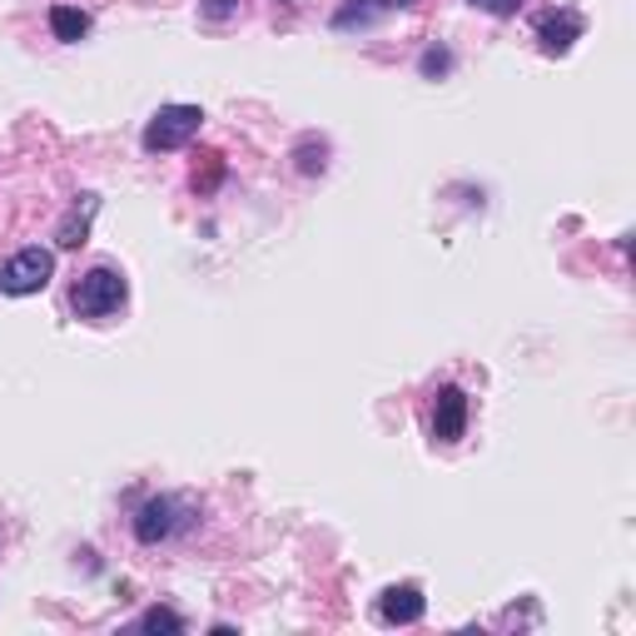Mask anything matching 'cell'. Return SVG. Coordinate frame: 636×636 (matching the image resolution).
Listing matches in <instances>:
<instances>
[{"label": "cell", "instance_id": "30bf717a", "mask_svg": "<svg viewBox=\"0 0 636 636\" xmlns=\"http://www.w3.org/2000/svg\"><path fill=\"white\" fill-rule=\"evenodd\" d=\"M135 632H165V636H179V632H185V617H179L175 607H150L140 622H135Z\"/></svg>", "mask_w": 636, "mask_h": 636}, {"label": "cell", "instance_id": "9c48e42d", "mask_svg": "<svg viewBox=\"0 0 636 636\" xmlns=\"http://www.w3.org/2000/svg\"><path fill=\"white\" fill-rule=\"evenodd\" d=\"M50 30H56V40H66V46H80V40L90 36V16L76 6H56L50 10Z\"/></svg>", "mask_w": 636, "mask_h": 636}, {"label": "cell", "instance_id": "5b68a950", "mask_svg": "<svg viewBox=\"0 0 636 636\" xmlns=\"http://www.w3.org/2000/svg\"><path fill=\"white\" fill-rule=\"evenodd\" d=\"M423 612H428V597L418 582H394L378 592V622H388V627H413V622H423Z\"/></svg>", "mask_w": 636, "mask_h": 636}, {"label": "cell", "instance_id": "2e32d148", "mask_svg": "<svg viewBox=\"0 0 636 636\" xmlns=\"http://www.w3.org/2000/svg\"><path fill=\"white\" fill-rule=\"evenodd\" d=\"M378 6H384V10H413L418 0H378Z\"/></svg>", "mask_w": 636, "mask_h": 636}, {"label": "cell", "instance_id": "4fadbf2b", "mask_svg": "<svg viewBox=\"0 0 636 636\" xmlns=\"http://www.w3.org/2000/svg\"><path fill=\"white\" fill-rule=\"evenodd\" d=\"M378 10H384L378 0H354V6H344V10L334 16V26H338V30H348V26H368V20H378Z\"/></svg>", "mask_w": 636, "mask_h": 636}, {"label": "cell", "instance_id": "9a60e30c", "mask_svg": "<svg viewBox=\"0 0 636 636\" xmlns=\"http://www.w3.org/2000/svg\"><path fill=\"white\" fill-rule=\"evenodd\" d=\"M199 10L209 20H229V16H239V0H199Z\"/></svg>", "mask_w": 636, "mask_h": 636}, {"label": "cell", "instance_id": "8fae6325", "mask_svg": "<svg viewBox=\"0 0 636 636\" xmlns=\"http://www.w3.org/2000/svg\"><path fill=\"white\" fill-rule=\"evenodd\" d=\"M448 70H453V50H448V46H428V50L418 56V76H423V80H443Z\"/></svg>", "mask_w": 636, "mask_h": 636}, {"label": "cell", "instance_id": "7a4b0ae2", "mask_svg": "<svg viewBox=\"0 0 636 636\" xmlns=\"http://www.w3.org/2000/svg\"><path fill=\"white\" fill-rule=\"evenodd\" d=\"M199 125H205V110H199V105H159L140 140L150 155H169V150H185V145L199 135Z\"/></svg>", "mask_w": 636, "mask_h": 636}, {"label": "cell", "instance_id": "7c38bea8", "mask_svg": "<svg viewBox=\"0 0 636 636\" xmlns=\"http://www.w3.org/2000/svg\"><path fill=\"white\" fill-rule=\"evenodd\" d=\"M294 159H299V175H324V165H328V145L324 140H304L299 150H294Z\"/></svg>", "mask_w": 636, "mask_h": 636}, {"label": "cell", "instance_id": "5bb4252c", "mask_svg": "<svg viewBox=\"0 0 636 636\" xmlns=\"http://www.w3.org/2000/svg\"><path fill=\"white\" fill-rule=\"evenodd\" d=\"M468 6H477V10H487V16H497V20H513L517 10L527 6V0H468Z\"/></svg>", "mask_w": 636, "mask_h": 636}, {"label": "cell", "instance_id": "277c9868", "mask_svg": "<svg viewBox=\"0 0 636 636\" xmlns=\"http://www.w3.org/2000/svg\"><path fill=\"white\" fill-rule=\"evenodd\" d=\"M189 523H195V517H189V497H150V503L135 513V537H140L145 547H159Z\"/></svg>", "mask_w": 636, "mask_h": 636}, {"label": "cell", "instance_id": "52a82bcc", "mask_svg": "<svg viewBox=\"0 0 636 636\" xmlns=\"http://www.w3.org/2000/svg\"><path fill=\"white\" fill-rule=\"evenodd\" d=\"M582 16L577 10H543V16H537V46H543V56H567L572 46H577L582 40Z\"/></svg>", "mask_w": 636, "mask_h": 636}, {"label": "cell", "instance_id": "6da1fadb", "mask_svg": "<svg viewBox=\"0 0 636 636\" xmlns=\"http://www.w3.org/2000/svg\"><path fill=\"white\" fill-rule=\"evenodd\" d=\"M125 299H130V284H125L120 269H110V264H95V269H85L76 279V289H70V309L85 324H105V318H115L125 309Z\"/></svg>", "mask_w": 636, "mask_h": 636}, {"label": "cell", "instance_id": "ba28073f", "mask_svg": "<svg viewBox=\"0 0 636 636\" xmlns=\"http://www.w3.org/2000/svg\"><path fill=\"white\" fill-rule=\"evenodd\" d=\"M95 215H100V195H80V205L70 209V215L60 219V229H56V244H60V249H80V244L90 239Z\"/></svg>", "mask_w": 636, "mask_h": 636}, {"label": "cell", "instance_id": "8992f818", "mask_svg": "<svg viewBox=\"0 0 636 636\" xmlns=\"http://www.w3.org/2000/svg\"><path fill=\"white\" fill-rule=\"evenodd\" d=\"M468 433V394L458 384H443L433 398V438L438 443H458Z\"/></svg>", "mask_w": 636, "mask_h": 636}, {"label": "cell", "instance_id": "3957f363", "mask_svg": "<svg viewBox=\"0 0 636 636\" xmlns=\"http://www.w3.org/2000/svg\"><path fill=\"white\" fill-rule=\"evenodd\" d=\"M50 279H56V249H40V244L16 249L0 264V294H10V299H30V294H40Z\"/></svg>", "mask_w": 636, "mask_h": 636}]
</instances>
